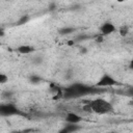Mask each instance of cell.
Returning a JSON list of instances; mask_svg holds the SVG:
<instances>
[{
	"label": "cell",
	"mask_w": 133,
	"mask_h": 133,
	"mask_svg": "<svg viewBox=\"0 0 133 133\" xmlns=\"http://www.w3.org/2000/svg\"><path fill=\"white\" fill-rule=\"evenodd\" d=\"M64 119H65L66 124H80L83 121L82 116L75 112H68L65 114Z\"/></svg>",
	"instance_id": "cell-6"
},
{
	"label": "cell",
	"mask_w": 133,
	"mask_h": 133,
	"mask_svg": "<svg viewBox=\"0 0 133 133\" xmlns=\"http://www.w3.org/2000/svg\"><path fill=\"white\" fill-rule=\"evenodd\" d=\"M4 34H5V31H4V29L0 26V37H2V36H4Z\"/></svg>",
	"instance_id": "cell-15"
},
{
	"label": "cell",
	"mask_w": 133,
	"mask_h": 133,
	"mask_svg": "<svg viewBox=\"0 0 133 133\" xmlns=\"http://www.w3.org/2000/svg\"><path fill=\"white\" fill-rule=\"evenodd\" d=\"M119 82L109 73H104L100 79L97 81L96 83V87L98 88H106V87H111V86H115V85H118Z\"/></svg>",
	"instance_id": "cell-3"
},
{
	"label": "cell",
	"mask_w": 133,
	"mask_h": 133,
	"mask_svg": "<svg viewBox=\"0 0 133 133\" xmlns=\"http://www.w3.org/2000/svg\"><path fill=\"white\" fill-rule=\"evenodd\" d=\"M63 128L68 131V133H75L81 129V126L79 124H65Z\"/></svg>",
	"instance_id": "cell-9"
},
{
	"label": "cell",
	"mask_w": 133,
	"mask_h": 133,
	"mask_svg": "<svg viewBox=\"0 0 133 133\" xmlns=\"http://www.w3.org/2000/svg\"><path fill=\"white\" fill-rule=\"evenodd\" d=\"M34 47L30 46V45H21L19 47H17V52H19L20 54H30L34 52Z\"/></svg>",
	"instance_id": "cell-7"
},
{
	"label": "cell",
	"mask_w": 133,
	"mask_h": 133,
	"mask_svg": "<svg viewBox=\"0 0 133 133\" xmlns=\"http://www.w3.org/2000/svg\"><path fill=\"white\" fill-rule=\"evenodd\" d=\"M75 31H76V28L75 27H72V26H64V27H61L60 29H58V33L60 35H62V36L72 34Z\"/></svg>",
	"instance_id": "cell-8"
},
{
	"label": "cell",
	"mask_w": 133,
	"mask_h": 133,
	"mask_svg": "<svg viewBox=\"0 0 133 133\" xmlns=\"http://www.w3.org/2000/svg\"><path fill=\"white\" fill-rule=\"evenodd\" d=\"M115 30H116V28H115L114 24L111 23V22H109V21L104 22L100 26V32H101L102 35H109V34L113 33Z\"/></svg>",
	"instance_id": "cell-5"
},
{
	"label": "cell",
	"mask_w": 133,
	"mask_h": 133,
	"mask_svg": "<svg viewBox=\"0 0 133 133\" xmlns=\"http://www.w3.org/2000/svg\"><path fill=\"white\" fill-rule=\"evenodd\" d=\"M29 20H30V17H29L28 15H24V16H22V17L19 18L17 24H18L19 26H21V25H25L26 23L29 22Z\"/></svg>",
	"instance_id": "cell-12"
},
{
	"label": "cell",
	"mask_w": 133,
	"mask_h": 133,
	"mask_svg": "<svg viewBox=\"0 0 133 133\" xmlns=\"http://www.w3.org/2000/svg\"><path fill=\"white\" fill-rule=\"evenodd\" d=\"M28 80H29V82H30L31 84H39V83L43 81V78H42L41 76H38V75L32 74V75L29 76Z\"/></svg>",
	"instance_id": "cell-10"
},
{
	"label": "cell",
	"mask_w": 133,
	"mask_h": 133,
	"mask_svg": "<svg viewBox=\"0 0 133 133\" xmlns=\"http://www.w3.org/2000/svg\"><path fill=\"white\" fill-rule=\"evenodd\" d=\"M8 81V76L4 73H0V84H5Z\"/></svg>",
	"instance_id": "cell-13"
},
{
	"label": "cell",
	"mask_w": 133,
	"mask_h": 133,
	"mask_svg": "<svg viewBox=\"0 0 133 133\" xmlns=\"http://www.w3.org/2000/svg\"><path fill=\"white\" fill-rule=\"evenodd\" d=\"M21 114L20 109L12 103H2L0 104V116H11Z\"/></svg>",
	"instance_id": "cell-4"
},
{
	"label": "cell",
	"mask_w": 133,
	"mask_h": 133,
	"mask_svg": "<svg viewBox=\"0 0 133 133\" xmlns=\"http://www.w3.org/2000/svg\"><path fill=\"white\" fill-rule=\"evenodd\" d=\"M108 133H117V132H115V131H111V132H108Z\"/></svg>",
	"instance_id": "cell-17"
},
{
	"label": "cell",
	"mask_w": 133,
	"mask_h": 133,
	"mask_svg": "<svg viewBox=\"0 0 133 133\" xmlns=\"http://www.w3.org/2000/svg\"><path fill=\"white\" fill-rule=\"evenodd\" d=\"M118 33H119V35L123 36V37L127 36L128 33H129V26H128V25H122V26L119 27V29H118Z\"/></svg>",
	"instance_id": "cell-11"
},
{
	"label": "cell",
	"mask_w": 133,
	"mask_h": 133,
	"mask_svg": "<svg viewBox=\"0 0 133 133\" xmlns=\"http://www.w3.org/2000/svg\"><path fill=\"white\" fill-rule=\"evenodd\" d=\"M84 110L88 111V112H94L96 114H107L113 111V106L110 102L106 101L105 99H95L90 102L87 103V105H85Z\"/></svg>",
	"instance_id": "cell-2"
},
{
	"label": "cell",
	"mask_w": 133,
	"mask_h": 133,
	"mask_svg": "<svg viewBox=\"0 0 133 133\" xmlns=\"http://www.w3.org/2000/svg\"><path fill=\"white\" fill-rule=\"evenodd\" d=\"M101 91V88H98L96 86H89L83 83H74L66 87L63 91V96L66 99H74V98H79L83 97L86 95H90L92 92H98Z\"/></svg>",
	"instance_id": "cell-1"
},
{
	"label": "cell",
	"mask_w": 133,
	"mask_h": 133,
	"mask_svg": "<svg viewBox=\"0 0 133 133\" xmlns=\"http://www.w3.org/2000/svg\"><path fill=\"white\" fill-rule=\"evenodd\" d=\"M58 133H68V131H66L64 128H61V129L58 131Z\"/></svg>",
	"instance_id": "cell-16"
},
{
	"label": "cell",
	"mask_w": 133,
	"mask_h": 133,
	"mask_svg": "<svg viewBox=\"0 0 133 133\" xmlns=\"http://www.w3.org/2000/svg\"><path fill=\"white\" fill-rule=\"evenodd\" d=\"M43 56H35V57H33V59H32V62L34 63V64H41L42 62H43Z\"/></svg>",
	"instance_id": "cell-14"
}]
</instances>
